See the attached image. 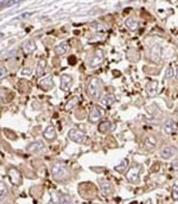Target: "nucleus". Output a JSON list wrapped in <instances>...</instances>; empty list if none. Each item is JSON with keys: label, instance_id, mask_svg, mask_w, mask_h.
<instances>
[{"label": "nucleus", "instance_id": "obj_1", "mask_svg": "<svg viewBox=\"0 0 178 204\" xmlns=\"http://www.w3.org/2000/svg\"><path fill=\"white\" fill-rule=\"evenodd\" d=\"M51 173H52L53 178L56 180H59V182H63V180H67L70 176V171L69 168H67L65 165H62V164H55L51 168Z\"/></svg>", "mask_w": 178, "mask_h": 204}, {"label": "nucleus", "instance_id": "obj_30", "mask_svg": "<svg viewBox=\"0 0 178 204\" xmlns=\"http://www.w3.org/2000/svg\"><path fill=\"white\" fill-rule=\"evenodd\" d=\"M173 68L172 66H170V68H167V70H166V72H165V77L166 78H170V77H172L173 76Z\"/></svg>", "mask_w": 178, "mask_h": 204}, {"label": "nucleus", "instance_id": "obj_7", "mask_svg": "<svg viewBox=\"0 0 178 204\" xmlns=\"http://www.w3.org/2000/svg\"><path fill=\"white\" fill-rule=\"evenodd\" d=\"M71 84H72V77H71L70 75H62L61 76V82H59V87H61V89L63 90V91H68V90L70 89Z\"/></svg>", "mask_w": 178, "mask_h": 204}, {"label": "nucleus", "instance_id": "obj_5", "mask_svg": "<svg viewBox=\"0 0 178 204\" xmlns=\"http://www.w3.org/2000/svg\"><path fill=\"white\" fill-rule=\"evenodd\" d=\"M140 166H133V168H131L128 170V172L126 173V178L128 182L131 183H139V180H140V177H139V173H140Z\"/></svg>", "mask_w": 178, "mask_h": 204}, {"label": "nucleus", "instance_id": "obj_3", "mask_svg": "<svg viewBox=\"0 0 178 204\" xmlns=\"http://www.w3.org/2000/svg\"><path fill=\"white\" fill-rule=\"evenodd\" d=\"M68 135H69V138L72 140V141H75L77 144H83V143H86V133L83 132L82 129H78V128H72L69 131L68 133Z\"/></svg>", "mask_w": 178, "mask_h": 204}, {"label": "nucleus", "instance_id": "obj_18", "mask_svg": "<svg viewBox=\"0 0 178 204\" xmlns=\"http://www.w3.org/2000/svg\"><path fill=\"white\" fill-rule=\"evenodd\" d=\"M45 68H47V61L45 60H41L38 62V64H37V69H36V75L38 76V77H41L44 75V72H45Z\"/></svg>", "mask_w": 178, "mask_h": 204}, {"label": "nucleus", "instance_id": "obj_12", "mask_svg": "<svg viewBox=\"0 0 178 204\" xmlns=\"http://www.w3.org/2000/svg\"><path fill=\"white\" fill-rule=\"evenodd\" d=\"M164 129L166 133L169 134H173V133H177V124L171 119H167L164 122Z\"/></svg>", "mask_w": 178, "mask_h": 204}, {"label": "nucleus", "instance_id": "obj_22", "mask_svg": "<svg viewBox=\"0 0 178 204\" xmlns=\"http://www.w3.org/2000/svg\"><path fill=\"white\" fill-rule=\"evenodd\" d=\"M156 144H157V141H156V138H154V137H147V138L145 139L144 147H145L146 150L150 151L156 147Z\"/></svg>", "mask_w": 178, "mask_h": 204}, {"label": "nucleus", "instance_id": "obj_15", "mask_svg": "<svg viewBox=\"0 0 178 204\" xmlns=\"http://www.w3.org/2000/svg\"><path fill=\"white\" fill-rule=\"evenodd\" d=\"M39 85H41V88H43L44 90H49L50 88H52V87H53L52 76H47L45 78L41 80V82H39Z\"/></svg>", "mask_w": 178, "mask_h": 204}, {"label": "nucleus", "instance_id": "obj_20", "mask_svg": "<svg viewBox=\"0 0 178 204\" xmlns=\"http://www.w3.org/2000/svg\"><path fill=\"white\" fill-rule=\"evenodd\" d=\"M125 25L130 29V30H132V31H136V30H138L139 29V23L136 22V19H133V18H128V19H126L125 20Z\"/></svg>", "mask_w": 178, "mask_h": 204}, {"label": "nucleus", "instance_id": "obj_33", "mask_svg": "<svg viewBox=\"0 0 178 204\" xmlns=\"http://www.w3.org/2000/svg\"><path fill=\"white\" fill-rule=\"evenodd\" d=\"M68 62L70 63L71 66H74V64L76 63V57H75V56H70V57L68 58Z\"/></svg>", "mask_w": 178, "mask_h": 204}, {"label": "nucleus", "instance_id": "obj_31", "mask_svg": "<svg viewBox=\"0 0 178 204\" xmlns=\"http://www.w3.org/2000/svg\"><path fill=\"white\" fill-rule=\"evenodd\" d=\"M7 69H6L5 66H2V68H0V78H5L7 76Z\"/></svg>", "mask_w": 178, "mask_h": 204}, {"label": "nucleus", "instance_id": "obj_13", "mask_svg": "<svg viewBox=\"0 0 178 204\" xmlns=\"http://www.w3.org/2000/svg\"><path fill=\"white\" fill-rule=\"evenodd\" d=\"M43 135H44V138L47 139V141H53V140H56V137H57L56 131H55V128H53L52 126L47 127V128L44 129Z\"/></svg>", "mask_w": 178, "mask_h": 204}, {"label": "nucleus", "instance_id": "obj_28", "mask_svg": "<svg viewBox=\"0 0 178 204\" xmlns=\"http://www.w3.org/2000/svg\"><path fill=\"white\" fill-rule=\"evenodd\" d=\"M8 95H10V91L6 89V88H0V99L1 100L8 101Z\"/></svg>", "mask_w": 178, "mask_h": 204}, {"label": "nucleus", "instance_id": "obj_29", "mask_svg": "<svg viewBox=\"0 0 178 204\" xmlns=\"http://www.w3.org/2000/svg\"><path fill=\"white\" fill-rule=\"evenodd\" d=\"M18 2H20V1H11V0H8V1H0V10L5 8V7H10L13 4H18Z\"/></svg>", "mask_w": 178, "mask_h": 204}, {"label": "nucleus", "instance_id": "obj_10", "mask_svg": "<svg viewBox=\"0 0 178 204\" xmlns=\"http://www.w3.org/2000/svg\"><path fill=\"white\" fill-rule=\"evenodd\" d=\"M103 58H105V55L102 52V50H96L94 56H93V58L90 61V66L95 68V66H100L101 63H102V61H103Z\"/></svg>", "mask_w": 178, "mask_h": 204}, {"label": "nucleus", "instance_id": "obj_23", "mask_svg": "<svg viewBox=\"0 0 178 204\" xmlns=\"http://www.w3.org/2000/svg\"><path fill=\"white\" fill-rule=\"evenodd\" d=\"M99 131L101 133H103V134H106L111 131V122L109 121H102L100 122V125H99Z\"/></svg>", "mask_w": 178, "mask_h": 204}, {"label": "nucleus", "instance_id": "obj_26", "mask_svg": "<svg viewBox=\"0 0 178 204\" xmlns=\"http://www.w3.org/2000/svg\"><path fill=\"white\" fill-rule=\"evenodd\" d=\"M80 101V97L78 96H74L71 100H69V102L65 104V109L67 110H71V109L74 108V107H76V104L78 103Z\"/></svg>", "mask_w": 178, "mask_h": 204}, {"label": "nucleus", "instance_id": "obj_21", "mask_svg": "<svg viewBox=\"0 0 178 204\" xmlns=\"http://www.w3.org/2000/svg\"><path fill=\"white\" fill-rule=\"evenodd\" d=\"M35 50H36V44H35V42H32V41H29V42H26L23 45V51L26 55L32 54Z\"/></svg>", "mask_w": 178, "mask_h": 204}, {"label": "nucleus", "instance_id": "obj_2", "mask_svg": "<svg viewBox=\"0 0 178 204\" xmlns=\"http://www.w3.org/2000/svg\"><path fill=\"white\" fill-rule=\"evenodd\" d=\"M101 91V81L99 78H91L87 85V93L93 99H99Z\"/></svg>", "mask_w": 178, "mask_h": 204}, {"label": "nucleus", "instance_id": "obj_35", "mask_svg": "<svg viewBox=\"0 0 178 204\" xmlns=\"http://www.w3.org/2000/svg\"><path fill=\"white\" fill-rule=\"evenodd\" d=\"M4 37H5V35H4L2 32H0V39H1V38H4Z\"/></svg>", "mask_w": 178, "mask_h": 204}, {"label": "nucleus", "instance_id": "obj_27", "mask_svg": "<svg viewBox=\"0 0 178 204\" xmlns=\"http://www.w3.org/2000/svg\"><path fill=\"white\" fill-rule=\"evenodd\" d=\"M101 190H102V193L105 196H108V195H111L113 192V186L111 183H103L101 185Z\"/></svg>", "mask_w": 178, "mask_h": 204}, {"label": "nucleus", "instance_id": "obj_4", "mask_svg": "<svg viewBox=\"0 0 178 204\" xmlns=\"http://www.w3.org/2000/svg\"><path fill=\"white\" fill-rule=\"evenodd\" d=\"M71 199L68 196H64L58 192H52L51 198H50V203L49 204H70Z\"/></svg>", "mask_w": 178, "mask_h": 204}, {"label": "nucleus", "instance_id": "obj_11", "mask_svg": "<svg viewBox=\"0 0 178 204\" xmlns=\"http://www.w3.org/2000/svg\"><path fill=\"white\" fill-rule=\"evenodd\" d=\"M44 147H45L44 143L38 140V141H35V143H31L27 146V151L31 152V153H37V152H41V151L44 150Z\"/></svg>", "mask_w": 178, "mask_h": 204}, {"label": "nucleus", "instance_id": "obj_6", "mask_svg": "<svg viewBox=\"0 0 178 204\" xmlns=\"http://www.w3.org/2000/svg\"><path fill=\"white\" fill-rule=\"evenodd\" d=\"M8 178L11 180V183L13 185H20L23 178H22V173L19 172V170L16 168H11L8 170Z\"/></svg>", "mask_w": 178, "mask_h": 204}, {"label": "nucleus", "instance_id": "obj_25", "mask_svg": "<svg viewBox=\"0 0 178 204\" xmlns=\"http://www.w3.org/2000/svg\"><path fill=\"white\" fill-rule=\"evenodd\" d=\"M7 195H8V189H7V186L5 185L4 182H0V202H1L2 199H5V198L7 197Z\"/></svg>", "mask_w": 178, "mask_h": 204}, {"label": "nucleus", "instance_id": "obj_9", "mask_svg": "<svg viewBox=\"0 0 178 204\" xmlns=\"http://www.w3.org/2000/svg\"><path fill=\"white\" fill-rule=\"evenodd\" d=\"M88 119L91 124H96V122H99V121L102 119V112L100 110V108L94 107V108L91 109L90 113H89Z\"/></svg>", "mask_w": 178, "mask_h": 204}, {"label": "nucleus", "instance_id": "obj_19", "mask_svg": "<svg viewBox=\"0 0 178 204\" xmlns=\"http://www.w3.org/2000/svg\"><path fill=\"white\" fill-rule=\"evenodd\" d=\"M68 50H69V44L67 42H62L55 48V52L57 55H64L65 52H68Z\"/></svg>", "mask_w": 178, "mask_h": 204}, {"label": "nucleus", "instance_id": "obj_8", "mask_svg": "<svg viewBox=\"0 0 178 204\" xmlns=\"http://www.w3.org/2000/svg\"><path fill=\"white\" fill-rule=\"evenodd\" d=\"M176 153H177V147L176 146H166L160 151V156L163 157L164 159H169L171 157L176 156Z\"/></svg>", "mask_w": 178, "mask_h": 204}, {"label": "nucleus", "instance_id": "obj_32", "mask_svg": "<svg viewBox=\"0 0 178 204\" xmlns=\"http://www.w3.org/2000/svg\"><path fill=\"white\" fill-rule=\"evenodd\" d=\"M177 191H178L177 186H175V189H173V191H172V198H173V199H175V201H177V199H178Z\"/></svg>", "mask_w": 178, "mask_h": 204}, {"label": "nucleus", "instance_id": "obj_24", "mask_svg": "<svg viewBox=\"0 0 178 204\" xmlns=\"http://www.w3.org/2000/svg\"><path fill=\"white\" fill-rule=\"evenodd\" d=\"M128 168V159L126 158V159H124L122 162L119 164L118 166H115V168H114V170H115L116 172H120V173H122V172H125V171H126V168Z\"/></svg>", "mask_w": 178, "mask_h": 204}, {"label": "nucleus", "instance_id": "obj_14", "mask_svg": "<svg viewBox=\"0 0 178 204\" xmlns=\"http://www.w3.org/2000/svg\"><path fill=\"white\" fill-rule=\"evenodd\" d=\"M160 58H161V48L159 45H154L152 50H151V60L156 62V63H158Z\"/></svg>", "mask_w": 178, "mask_h": 204}, {"label": "nucleus", "instance_id": "obj_17", "mask_svg": "<svg viewBox=\"0 0 178 204\" xmlns=\"http://www.w3.org/2000/svg\"><path fill=\"white\" fill-rule=\"evenodd\" d=\"M115 101H116L115 95H113V94H107V95H105L103 97H102L101 103H102L103 106H106V107H109V106H112Z\"/></svg>", "mask_w": 178, "mask_h": 204}, {"label": "nucleus", "instance_id": "obj_16", "mask_svg": "<svg viewBox=\"0 0 178 204\" xmlns=\"http://www.w3.org/2000/svg\"><path fill=\"white\" fill-rule=\"evenodd\" d=\"M157 88H158V82L157 81H150L146 83V91L150 96L156 95L157 93Z\"/></svg>", "mask_w": 178, "mask_h": 204}, {"label": "nucleus", "instance_id": "obj_34", "mask_svg": "<svg viewBox=\"0 0 178 204\" xmlns=\"http://www.w3.org/2000/svg\"><path fill=\"white\" fill-rule=\"evenodd\" d=\"M30 13H24L23 16H22V18H26V17H29Z\"/></svg>", "mask_w": 178, "mask_h": 204}]
</instances>
